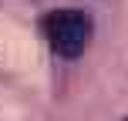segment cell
Here are the masks:
<instances>
[{
  "instance_id": "1",
  "label": "cell",
  "mask_w": 128,
  "mask_h": 121,
  "mask_svg": "<svg viewBox=\"0 0 128 121\" xmlns=\"http://www.w3.org/2000/svg\"><path fill=\"white\" fill-rule=\"evenodd\" d=\"M91 30H94V24L84 10H54L44 17V37L51 44V51L68 61L81 57L88 51Z\"/></svg>"
},
{
  "instance_id": "2",
  "label": "cell",
  "mask_w": 128,
  "mask_h": 121,
  "mask_svg": "<svg viewBox=\"0 0 128 121\" xmlns=\"http://www.w3.org/2000/svg\"><path fill=\"white\" fill-rule=\"evenodd\" d=\"M125 121H128V118H125Z\"/></svg>"
}]
</instances>
